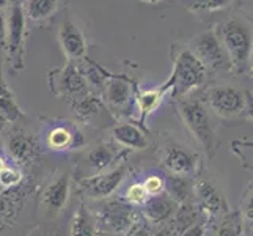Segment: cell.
Returning <instances> with one entry per match:
<instances>
[{"label":"cell","instance_id":"1","mask_svg":"<svg viewBox=\"0 0 253 236\" xmlns=\"http://www.w3.org/2000/svg\"><path fill=\"white\" fill-rule=\"evenodd\" d=\"M176 113L187 128L190 136L202 146L205 156L208 159L214 157L217 148H219V139H217L211 113H209L205 101L200 98H190V96L178 98Z\"/></svg>","mask_w":253,"mask_h":236},{"label":"cell","instance_id":"2","mask_svg":"<svg viewBox=\"0 0 253 236\" xmlns=\"http://www.w3.org/2000/svg\"><path fill=\"white\" fill-rule=\"evenodd\" d=\"M73 178L66 170L57 169L42 183L37 195V216L42 225H57L71 198Z\"/></svg>","mask_w":253,"mask_h":236},{"label":"cell","instance_id":"3","mask_svg":"<svg viewBox=\"0 0 253 236\" xmlns=\"http://www.w3.org/2000/svg\"><path fill=\"white\" fill-rule=\"evenodd\" d=\"M215 33L230 58L231 71H249L252 58V27L249 21L241 16H231L217 27Z\"/></svg>","mask_w":253,"mask_h":236},{"label":"cell","instance_id":"4","mask_svg":"<svg viewBox=\"0 0 253 236\" xmlns=\"http://www.w3.org/2000/svg\"><path fill=\"white\" fill-rule=\"evenodd\" d=\"M173 71L167 79L173 98H184L189 96L198 87L206 82L208 71L202 62L194 55L187 46L173 45L171 46Z\"/></svg>","mask_w":253,"mask_h":236},{"label":"cell","instance_id":"5","mask_svg":"<svg viewBox=\"0 0 253 236\" xmlns=\"http://www.w3.org/2000/svg\"><path fill=\"white\" fill-rule=\"evenodd\" d=\"M205 104L212 113L223 120L252 118V96L242 89L220 84L208 89L203 98Z\"/></svg>","mask_w":253,"mask_h":236},{"label":"cell","instance_id":"6","mask_svg":"<svg viewBox=\"0 0 253 236\" xmlns=\"http://www.w3.org/2000/svg\"><path fill=\"white\" fill-rule=\"evenodd\" d=\"M158 157L162 167L171 175L192 177L200 172V154L173 139L162 142L158 150Z\"/></svg>","mask_w":253,"mask_h":236},{"label":"cell","instance_id":"7","mask_svg":"<svg viewBox=\"0 0 253 236\" xmlns=\"http://www.w3.org/2000/svg\"><path fill=\"white\" fill-rule=\"evenodd\" d=\"M8 17L6 19V37L5 46L6 55L10 66L13 71H21L25 68L24 54H25V14L22 10V5L19 2L10 3L8 6Z\"/></svg>","mask_w":253,"mask_h":236},{"label":"cell","instance_id":"8","mask_svg":"<svg viewBox=\"0 0 253 236\" xmlns=\"http://www.w3.org/2000/svg\"><path fill=\"white\" fill-rule=\"evenodd\" d=\"M194 55L202 62V65L206 68V71L214 73H225L231 71L230 58L222 46V43L217 37L215 30H206L189 43L187 46Z\"/></svg>","mask_w":253,"mask_h":236},{"label":"cell","instance_id":"9","mask_svg":"<svg viewBox=\"0 0 253 236\" xmlns=\"http://www.w3.org/2000/svg\"><path fill=\"white\" fill-rule=\"evenodd\" d=\"M118 148L109 143V142H98L85 150L77 156V161L74 165V180L88 178L93 175L102 173L109 169H112L113 161L120 159Z\"/></svg>","mask_w":253,"mask_h":236},{"label":"cell","instance_id":"10","mask_svg":"<svg viewBox=\"0 0 253 236\" xmlns=\"http://www.w3.org/2000/svg\"><path fill=\"white\" fill-rule=\"evenodd\" d=\"M47 81L52 93L58 96V98L68 99L71 102L91 93L81 69L71 62L66 63L65 66L52 69L47 74Z\"/></svg>","mask_w":253,"mask_h":236},{"label":"cell","instance_id":"11","mask_svg":"<svg viewBox=\"0 0 253 236\" xmlns=\"http://www.w3.org/2000/svg\"><path fill=\"white\" fill-rule=\"evenodd\" d=\"M126 175L127 165L121 162L113 169L79 180L77 181V189H79L81 195L86 200H104L109 198L121 186V183L126 180Z\"/></svg>","mask_w":253,"mask_h":236},{"label":"cell","instance_id":"12","mask_svg":"<svg viewBox=\"0 0 253 236\" xmlns=\"http://www.w3.org/2000/svg\"><path fill=\"white\" fill-rule=\"evenodd\" d=\"M102 102L106 104L110 113H121L125 115L130 110L135 93L132 82L127 81L125 76H109V79L104 84L102 90Z\"/></svg>","mask_w":253,"mask_h":236},{"label":"cell","instance_id":"13","mask_svg":"<svg viewBox=\"0 0 253 236\" xmlns=\"http://www.w3.org/2000/svg\"><path fill=\"white\" fill-rule=\"evenodd\" d=\"M71 106L76 112L77 120L82 121L84 125L101 128V129L107 126H113V115L98 96L90 93L81 99L73 101Z\"/></svg>","mask_w":253,"mask_h":236},{"label":"cell","instance_id":"14","mask_svg":"<svg viewBox=\"0 0 253 236\" xmlns=\"http://www.w3.org/2000/svg\"><path fill=\"white\" fill-rule=\"evenodd\" d=\"M6 151L17 164H30L38 156V141L33 137V134H29L27 131L21 128L11 129L6 136Z\"/></svg>","mask_w":253,"mask_h":236},{"label":"cell","instance_id":"15","mask_svg":"<svg viewBox=\"0 0 253 236\" xmlns=\"http://www.w3.org/2000/svg\"><path fill=\"white\" fill-rule=\"evenodd\" d=\"M46 142L49 150L54 151H68V150H77L84 146V137L82 133L73 125H54L46 134Z\"/></svg>","mask_w":253,"mask_h":236},{"label":"cell","instance_id":"16","mask_svg":"<svg viewBox=\"0 0 253 236\" xmlns=\"http://www.w3.org/2000/svg\"><path fill=\"white\" fill-rule=\"evenodd\" d=\"M58 43L60 47L63 49L66 58L69 62L74 60H84L86 55V43L84 38V33L79 30V27L71 22L65 21L62 27L58 30Z\"/></svg>","mask_w":253,"mask_h":236},{"label":"cell","instance_id":"17","mask_svg":"<svg viewBox=\"0 0 253 236\" xmlns=\"http://www.w3.org/2000/svg\"><path fill=\"white\" fill-rule=\"evenodd\" d=\"M112 139L117 145L127 148V150H146L150 141H148L146 133L140 125L132 123H118L113 125L110 129Z\"/></svg>","mask_w":253,"mask_h":236},{"label":"cell","instance_id":"18","mask_svg":"<svg viewBox=\"0 0 253 236\" xmlns=\"http://www.w3.org/2000/svg\"><path fill=\"white\" fill-rule=\"evenodd\" d=\"M194 188L197 192V197L200 200V205H202V208L206 213H209L211 216L228 213L226 211V200L220 192V189L217 188L214 183L203 180Z\"/></svg>","mask_w":253,"mask_h":236},{"label":"cell","instance_id":"19","mask_svg":"<svg viewBox=\"0 0 253 236\" xmlns=\"http://www.w3.org/2000/svg\"><path fill=\"white\" fill-rule=\"evenodd\" d=\"M178 203L171 200L167 194H158L151 195L143 205V214L150 222L153 224H162L169 221L170 217L176 213Z\"/></svg>","mask_w":253,"mask_h":236},{"label":"cell","instance_id":"20","mask_svg":"<svg viewBox=\"0 0 253 236\" xmlns=\"http://www.w3.org/2000/svg\"><path fill=\"white\" fill-rule=\"evenodd\" d=\"M170 92V85L165 82L159 89L153 90H143L140 93H135V106L137 110L140 112V126L143 128V123L148 115H151L154 110H158L164 96Z\"/></svg>","mask_w":253,"mask_h":236},{"label":"cell","instance_id":"21","mask_svg":"<svg viewBox=\"0 0 253 236\" xmlns=\"http://www.w3.org/2000/svg\"><path fill=\"white\" fill-rule=\"evenodd\" d=\"M96 235H98V217L84 203H81L71 219L69 236H96Z\"/></svg>","mask_w":253,"mask_h":236},{"label":"cell","instance_id":"22","mask_svg":"<svg viewBox=\"0 0 253 236\" xmlns=\"http://www.w3.org/2000/svg\"><path fill=\"white\" fill-rule=\"evenodd\" d=\"M60 0H27L25 5V19L33 24L47 22L58 11Z\"/></svg>","mask_w":253,"mask_h":236},{"label":"cell","instance_id":"23","mask_svg":"<svg viewBox=\"0 0 253 236\" xmlns=\"http://www.w3.org/2000/svg\"><path fill=\"white\" fill-rule=\"evenodd\" d=\"M164 190L171 200L176 203H182L192 195L194 186L189 177H178V175H169L164 181Z\"/></svg>","mask_w":253,"mask_h":236},{"label":"cell","instance_id":"24","mask_svg":"<svg viewBox=\"0 0 253 236\" xmlns=\"http://www.w3.org/2000/svg\"><path fill=\"white\" fill-rule=\"evenodd\" d=\"M0 118L6 121H17L24 118V112L17 104L14 93L6 84H0Z\"/></svg>","mask_w":253,"mask_h":236},{"label":"cell","instance_id":"25","mask_svg":"<svg viewBox=\"0 0 253 236\" xmlns=\"http://www.w3.org/2000/svg\"><path fill=\"white\" fill-rule=\"evenodd\" d=\"M109 225L110 230L115 232H126L130 225H134L132 222V213L130 209L125 208V206H110L106 213V219H104Z\"/></svg>","mask_w":253,"mask_h":236},{"label":"cell","instance_id":"26","mask_svg":"<svg viewBox=\"0 0 253 236\" xmlns=\"http://www.w3.org/2000/svg\"><path fill=\"white\" fill-rule=\"evenodd\" d=\"M217 236H242V217L239 211L225 213Z\"/></svg>","mask_w":253,"mask_h":236},{"label":"cell","instance_id":"27","mask_svg":"<svg viewBox=\"0 0 253 236\" xmlns=\"http://www.w3.org/2000/svg\"><path fill=\"white\" fill-rule=\"evenodd\" d=\"M151 195L148 194L145 186H143V183H135V185H132L127 192H126V198H127V202L129 203H132V205H138V206H143L146 203V200L150 198Z\"/></svg>","mask_w":253,"mask_h":236},{"label":"cell","instance_id":"28","mask_svg":"<svg viewBox=\"0 0 253 236\" xmlns=\"http://www.w3.org/2000/svg\"><path fill=\"white\" fill-rule=\"evenodd\" d=\"M24 180L22 173L16 169L5 167L0 170V186L2 188H14L17 185H21Z\"/></svg>","mask_w":253,"mask_h":236},{"label":"cell","instance_id":"29","mask_svg":"<svg viewBox=\"0 0 253 236\" xmlns=\"http://www.w3.org/2000/svg\"><path fill=\"white\" fill-rule=\"evenodd\" d=\"M239 213H241V217H244V221L247 222V225L252 227V183H249L246 194L242 197Z\"/></svg>","mask_w":253,"mask_h":236},{"label":"cell","instance_id":"30","mask_svg":"<svg viewBox=\"0 0 253 236\" xmlns=\"http://www.w3.org/2000/svg\"><path fill=\"white\" fill-rule=\"evenodd\" d=\"M143 186L150 195H158L164 190V180L159 175H150V177L143 181Z\"/></svg>","mask_w":253,"mask_h":236},{"label":"cell","instance_id":"31","mask_svg":"<svg viewBox=\"0 0 253 236\" xmlns=\"http://www.w3.org/2000/svg\"><path fill=\"white\" fill-rule=\"evenodd\" d=\"M231 2H233V0H205L203 11H209V13L222 11V10H225L226 6H230Z\"/></svg>","mask_w":253,"mask_h":236},{"label":"cell","instance_id":"32","mask_svg":"<svg viewBox=\"0 0 253 236\" xmlns=\"http://www.w3.org/2000/svg\"><path fill=\"white\" fill-rule=\"evenodd\" d=\"M182 236H205V225L203 224H194L189 229L184 230Z\"/></svg>","mask_w":253,"mask_h":236},{"label":"cell","instance_id":"33","mask_svg":"<svg viewBox=\"0 0 253 236\" xmlns=\"http://www.w3.org/2000/svg\"><path fill=\"white\" fill-rule=\"evenodd\" d=\"M5 37H6V19L5 14L0 11V49L5 46Z\"/></svg>","mask_w":253,"mask_h":236},{"label":"cell","instance_id":"34","mask_svg":"<svg viewBox=\"0 0 253 236\" xmlns=\"http://www.w3.org/2000/svg\"><path fill=\"white\" fill-rule=\"evenodd\" d=\"M184 2L190 11H203L205 0H184Z\"/></svg>","mask_w":253,"mask_h":236},{"label":"cell","instance_id":"35","mask_svg":"<svg viewBox=\"0 0 253 236\" xmlns=\"http://www.w3.org/2000/svg\"><path fill=\"white\" fill-rule=\"evenodd\" d=\"M129 236H151V233L145 225H137L135 229L129 233Z\"/></svg>","mask_w":253,"mask_h":236},{"label":"cell","instance_id":"36","mask_svg":"<svg viewBox=\"0 0 253 236\" xmlns=\"http://www.w3.org/2000/svg\"><path fill=\"white\" fill-rule=\"evenodd\" d=\"M8 6H10V0H0V11H3Z\"/></svg>","mask_w":253,"mask_h":236},{"label":"cell","instance_id":"37","mask_svg":"<svg viewBox=\"0 0 253 236\" xmlns=\"http://www.w3.org/2000/svg\"><path fill=\"white\" fill-rule=\"evenodd\" d=\"M140 2H145V3H159L162 0H140Z\"/></svg>","mask_w":253,"mask_h":236},{"label":"cell","instance_id":"38","mask_svg":"<svg viewBox=\"0 0 253 236\" xmlns=\"http://www.w3.org/2000/svg\"><path fill=\"white\" fill-rule=\"evenodd\" d=\"M5 167H6V165H5V161L2 159V157H0V170L5 169Z\"/></svg>","mask_w":253,"mask_h":236},{"label":"cell","instance_id":"39","mask_svg":"<svg viewBox=\"0 0 253 236\" xmlns=\"http://www.w3.org/2000/svg\"><path fill=\"white\" fill-rule=\"evenodd\" d=\"M239 3L242 5V3H250V0H239Z\"/></svg>","mask_w":253,"mask_h":236}]
</instances>
